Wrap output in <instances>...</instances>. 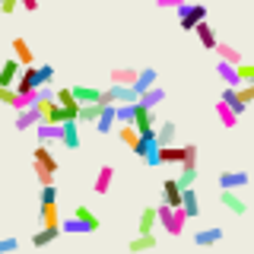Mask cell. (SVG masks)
Here are the masks:
<instances>
[{"mask_svg": "<svg viewBox=\"0 0 254 254\" xmlns=\"http://www.w3.org/2000/svg\"><path fill=\"white\" fill-rule=\"evenodd\" d=\"M127 248L130 251H153L156 248V235L153 232H137V238H130Z\"/></svg>", "mask_w": 254, "mask_h": 254, "instance_id": "obj_28", "label": "cell"}, {"mask_svg": "<svg viewBox=\"0 0 254 254\" xmlns=\"http://www.w3.org/2000/svg\"><path fill=\"white\" fill-rule=\"evenodd\" d=\"M111 83H121V86H133V79H137V70L130 67H111Z\"/></svg>", "mask_w": 254, "mask_h": 254, "instance_id": "obj_29", "label": "cell"}, {"mask_svg": "<svg viewBox=\"0 0 254 254\" xmlns=\"http://www.w3.org/2000/svg\"><path fill=\"white\" fill-rule=\"evenodd\" d=\"M133 153H137L146 165H162L159 162V143H156V133H140L137 143H133Z\"/></svg>", "mask_w": 254, "mask_h": 254, "instance_id": "obj_3", "label": "cell"}, {"mask_svg": "<svg viewBox=\"0 0 254 254\" xmlns=\"http://www.w3.org/2000/svg\"><path fill=\"white\" fill-rule=\"evenodd\" d=\"M13 58L22 64V67H29V64H35L32 58V48L26 45V38H13Z\"/></svg>", "mask_w": 254, "mask_h": 254, "instance_id": "obj_23", "label": "cell"}, {"mask_svg": "<svg viewBox=\"0 0 254 254\" xmlns=\"http://www.w3.org/2000/svg\"><path fill=\"white\" fill-rule=\"evenodd\" d=\"M194 181H197V156H188L181 162V175L175 178V185L185 190V188H194Z\"/></svg>", "mask_w": 254, "mask_h": 254, "instance_id": "obj_8", "label": "cell"}, {"mask_svg": "<svg viewBox=\"0 0 254 254\" xmlns=\"http://www.w3.org/2000/svg\"><path fill=\"white\" fill-rule=\"evenodd\" d=\"M200 19H206V6L203 3H188V0H185V3L178 6V26L185 32H190Z\"/></svg>", "mask_w": 254, "mask_h": 254, "instance_id": "obj_5", "label": "cell"}, {"mask_svg": "<svg viewBox=\"0 0 254 254\" xmlns=\"http://www.w3.org/2000/svg\"><path fill=\"white\" fill-rule=\"evenodd\" d=\"M235 70L242 83H254V64H235Z\"/></svg>", "mask_w": 254, "mask_h": 254, "instance_id": "obj_40", "label": "cell"}, {"mask_svg": "<svg viewBox=\"0 0 254 254\" xmlns=\"http://www.w3.org/2000/svg\"><path fill=\"white\" fill-rule=\"evenodd\" d=\"M222 206H226L229 213H235V216H245V213H248V203H245L232 188H222Z\"/></svg>", "mask_w": 254, "mask_h": 254, "instance_id": "obj_11", "label": "cell"}, {"mask_svg": "<svg viewBox=\"0 0 254 254\" xmlns=\"http://www.w3.org/2000/svg\"><path fill=\"white\" fill-rule=\"evenodd\" d=\"M19 70H22L19 61H16V58H6L3 64H0V86H13L16 76H19Z\"/></svg>", "mask_w": 254, "mask_h": 254, "instance_id": "obj_12", "label": "cell"}, {"mask_svg": "<svg viewBox=\"0 0 254 254\" xmlns=\"http://www.w3.org/2000/svg\"><path fill=\"white\" fill-rule=\"evenodd\" d=\"M58 235H61V226H42V232L32 235V245H35V248H45V245H51Z\"/></svg>", "mask_w": 254, "mask_h": 254, "instance_id": "obj_24", "label": "cell"}, {"mask_svg": "<svg viewBox=\"0 0 254 254\" xmlns=\"http://www.w3.org/2000/svg\"><path fill=\"white\" fill-rule=\"evenodd\" d=\"M175 133H178V127H175L172 121L159 124V127H156V143H159V146H165V143H175Z\"/></svg>", "mask_w": 254, "mask_h": 254, "instance_id": "obj_33", "label": "cell"}, {"mask_svg": "<svg viewBox=\"0 0 254 254\" xmlns=\"http://www.w3.org/2000/svg\"><path fill=\"white\" fill-rule=\"evenodd\" d=\"M61 232H70V235H76V232H89V226H86L83 219L70 216V219H61Z\"/></svg>", "mask_w": 254, "mask_h": 254, "instance_id": "obj_37", "label": "cell"}, {"mask_svg": "<svg viewBox=\"0 0 254 254\" xmlns=\"http://www.w3.org/2000/svg\"><path fill=\"white\" fill-rule=\"evenodd\" d=\"M102 102H105V105H124V102H137V89H133V86L111 83L108 89H102Z\"/></svg>", "mask_w": 254, "mask_h": 254, "instance_id": "obj_6", "label": "cell"}, {"mask_svg": "<svg viewBox=\"0 0 254 254\" xmlns=\"http://www.w3.org/2000/svg\"><path fill=\"white\" fill-rule=\"evenodd\" d=\"M133 127H137V133H156V115H153V108H146V105H137L133 102Z\"/></svg>", "mask_w": 254, "mask_h": 254, "instance_id": "obj_7", "label": "cell"}, {"mask_svg": "<svg viewBox=\"0 0 254 254\" xmlns=\"http://www.w3.org/2000/svg\"><path fill=\"white\" fill-rule=\"evenodd\" d=\"M159 102H165V89H162V86H149V89H143V92H137V105L156 108Z\"/></svg>", "mask_w": 254, "mask_h": 254, "instance_id": "obj_13", "label": "cell"}, {"mask_svg": "<svg viewBox=\"0 0 254 254\" xmlns=\"http://www.w3.org/2000/svg\"><path fill=\"white\" fill-rule=\"evenodd\" d=\"M181 210H185L188 219H194L197 213H200V200H197L194 188H185V190H181Z\"/></svg>", "mask_w": 254, "mask_h": 254, "instance_id": "obj_18", "label": "cell"}, {"mask_svg": "<svg viewBox=\"0 0 254 254\" xmlns=\"http://www.w3.org/2000/svg\"><path fill=\"white\" fill-rule=\"evenodd\" d=\"M111 178H115V169H111V165H102L99 175H95V181H92V190H95V194H108Z\"/></svg>", "mask_w": 254, "mask_h": 254, "instance_id": "obj_20", "label": "cell"}, {"mask_svg": "<svg viewBox=\"0 0 254 254\" xmlns=\"http://www.w3.org/2000/svg\"><path fill=\"white\" fill-rule=\"evenodd\" d=\"M181 3H185V0H156V6H159V10H178Z\"/></svg>", "mask_w": 254, "mask_h": 254, "instance_id": "obj_44", "label": "cell"}, {"mask_svg": "<svg viewBox=\"0 0 254 254\" xmlns=\"http://www.w3.org/2000/svg\"><path fill=\"white\" fill-rule=\"evenodd\" d=\"M19 3H22V6H26V10H29V13H32V10H38V0H19Z\"/></svg>", "mask_w": 254, "mask_h": 254, "instance_id": "obj_46", "label": "cell"}, {"mask_svg": "<svg viewBox=\"0 0 254 254\" xmlns=\"http://www.w3.org/2000/svg\"><path fill=\"white\" fill-rule=\"evenodd\" d=\"M19 248V238H0V254H10Z\"/></svg>", "mask_w": 254, "mask_h": 254, "instance_id": "obj_42", "label": "cell"}, {"mask_svg": "<svg viewBox=\"0 0 254 254\" xmlns=\"http://www.w3.org/2000/svg\"><path fill=\"white\" fill-rule=\"evenodd\" d=\"M188 156H197V146H194V143H188V146H175V143L159 146V162H162V165H181Z\"/></svg>", "mask_w": 254, "mask_h": 254, "instance_id": "obj_4", "label": "cell"}, {"mask_svg": "<svg viewBox=\"0 0 254 254\" xmlns=\"http://www.w3.org/2000/svg\"><path fill=\"white\" fill-rule=\"evenodd\" d=\"M32 159H35L38 165H45L48 172H58V159H54V153L48 149V143H38L35 153H32Z\"/></svg>", "mask_w": 254, "mask_h": 254, "instance_id": "obj_17", "label": "cell"}, {"mask_svg": "<svg viewBox=\"0 0 254 254\" xmlns=\"http://www.w3.org/2000/svg\"><path fill=\"white\" fill-rule=\"evenodd\" d=\"M156 70L153 67H146V70H137V79H133V89L143 92V89H149V86H156Z\"/></svg>", "mask_w": 254, "mask_h": 254, "instance_id": "obj_30", "label": "cell"}, {"mask_svg": "<svg viewBox=\"0 0 254 254\" xmlns=\"http://www.w3.org/2000/svg\"><path fill=\"white\" fill-rule=\"evenodd\" d=\"M61 143L67 149H79V127H76V121H64L61 124Z\"/></svg>", "mask_w": 254, "mask_h": 254, "instance_id": "obj_15", "label": "cell"}, {"mask_svg": "<svg viewBox=\"0 0 254 254\" xmlns=\"http://www.w3.org/2000/svg\"><path fill=\"white\" fill-rule=\"evenodd\" d=\"M73 216H76V219H83V222H86V226H89V232H95V229H99V226H102V222H99V216H95V213L89 210V206H83V203H76V210H73Z\"/></svg>", "mask_w": 254, "mask_h": 254, "instance_id": "obj_31", "label": "cell"}, {"mask_svg": "<svg viewBox=\"0 0 254 254\" xmlns=\"http://www.w3.org/2000/svg\"><path fill=\"white\" fill-rule=\"evenodd\" d=\"M251 185V175L248 172H222L219 175V188H232V190H238V188H248Z\"/></svg>", "mask_w": 254, "mask_h": 254, "instance_id": "obj_10", "label": "cell"}, {"mask_svg": "<svg viewBox=\"0 0 254 254\" xmlns=\"http://www.w3.org/2000/svg\"><path fill=\"white\" fill-rule=\"evenodd\" d=\"M118 137H121L127 146H133L140 133H137V127H133V124H118Z\"/></svg>", "mask_w": 254, "mask_h": 254, "instance_id": "obj_39", "label": "cell"}, {"mask_svg": "<svg viewBox=\"0 0 254 254\" xmlns=\"http://www.w3.org/2000/svg\"><path fill=\"white\" fill-rule=\"evenodd\" d=\"M99 111H102V102H89V105H79V115H76V121H86V124H92L95 118H99Z\"/></svg>", "mask_w": 254, "mask_h": 254, "instance_id": "obj_35", "label": "cell"}, {"mask_svg": "<svg viewBox=\"0 0 254 254\" xmlns=\"http://www.w3.org/2000/svg\"><path fill=\"white\" fill-rule=\"evenodd\" d=\"M216 73H219V79L226 86H242V79H238V70H235V64H229V61H219L216 64Z\"/></svg>", "mask_w": 254, "mask_h": 254, "instance_id": "obj_22", "label": "cell"}, {"mask_svg": "<svg viewBox=\"0 0 254 254\" xmlns=\"http://www.w3.org/2000/svg\"><path fill=\"white\" fill-rule=\"evenodd\" d=\"M219 99H222V102H226V105H229V108H232V111H235V115H245V108H248V105H245V102H242V99H238V92H235V86H226V89H222V95H219Z\"/></svg>", "mask_w": 254, "mask_h": 254, "instance_id": "obj_27", "label": "cell"}, {"mask_svg": "<svg viewBox=\"0 0 254 254\" xmlns=\"http://www.w3.org/2000/svg\"><path fill=\"white\" fill-rule=\"evenodd\" d=\"M35 175H38V181H42V185H51V181H54V172H48L45 165H38V162H35Z\"/></svg>", "mask_w": 254, "mask_h": 254, "instance_id": "obj_41", "label": "cell"}, {"mask_svg": "<svg viewBox=\"0 0 254 254\" xmlns=\"http://www.w3.org/2000/svg\"><path fill=\"white\" fill-rule=\"evenodd\" d=\"M38 121H42V115L35 111V105H29V108H19V111H16V130H29V127H35Z\"/></svg>", "mask_w": 254, "mask_h": 254, "instance_id": "obj_14", "label": "cell"}, {"mask_svg": "<svg viewBox=\"0 0 254 254\" xmlns=\"http://www.w3.org/2000/svg\"><path fill=\"white\" fill-rule=\"evenodd\" d=\"M219 242H222V229H200L194 235V245H200V248H210V245H219Z\"/></svg>", "mask_w": 254, "mask_h": 254, "instance_id": "obj_25", "label": "cell"}, {"mask_svg": "<svg viewBox=\"0 0 254 254\" xmlns=\"http://www.w3.org/2000/svg\"><path fill=\"white\" fill-rule=\"evenodd\" d=\"M162 203L181 206V188L175 185V178H165V181H162Z\"/></svg>", "mask_w": 254, "mask_h": 254, "instance_id": "obj_21", "label": "cell"}, {"mask_svg": "<svg viewBox=\"0 0 254 254\" xmlns=\"http://www.w3.org/2000/svg\"><path fill=\"white\" fill-rule=\"evenodd\" d=\"M54 99H58L61 102V105H73V92H70V89H58V92H54Z\"/></svg>", "mask_w": 254, "mask_h": 254, "instance_id": "obj_43", "label": "cell"}, {"mask_svg": "<svg viewBox=\"0 0 254 254\" xmlns=\"http://www.w3.org/2000/svg\"><path fill=\"white\" fill-rule=\"evenodd\" d=\"M38 143H48V140H61V124H51V121H38Z\"/></svg>", "mask_w": 254, "mask_h": 254, "instance_id": "obj_26", "label": "cell"}, {"mask_svg": "<svg viewBox=\"0 0 254 254\" xmlns=\"http://www.w3.org/2000/svg\"><path fill=\"white\" fill-rule=\"evenodd\" d=\"M190 32H194V35L200 38V45L206 48V51H213V48H216V35H213V26H206V19H200Z\"/></svg>", "mask_w": 254, "mask_h": 254, "instance_id": "obj_19", "label": "cell"}, {"mask_svg": "<svg viewBox=\"0 0 254 254\" xmlns=\"http://www.w3.org/2000/svg\"><path fill=\"white\" fill-rule=\"evenodd\" d=\"M156 222H159V226H162L169 235H181V232H185L188 216H185V210H181V206L162 203V206H156Z\"/></svg>", "mask_w": 254, "mask_h": 254, "instance_id": "obj_2", "label": "cell"}, {"mask_svg": "<svg viewBox=\"0 0 254 254\" xmlns=\"http://www.w3.org/2000/svg\"><path fill=\"white\" fill-rule=\"evenodd\" d=\"M216 118H219V124H222V127H235V121H238V115H235V111L229 108L222 99L216 102Z\"/></svg>", "mask_w": 254, "mask_h": 254, "instance_id": "obj_34", "label": "cell"}, {"mask_svg": "<svg viewBox=\"0 0 254 254\" xmlns=\"http://www.w3.org/2000/svg\"><path fill=\"white\" fill-rule=\"evenodd\" d=\"M51 79H54V67H51V64H45V67H35V64H29L26 70H19V76H16L13 89H16V92L38 89L42 83H51Z\"/></svg>", "mask_w": 254, "mask_h": 254, "instance_id": "obj_1", "label": "cell"}, {"mask_svg": "<svg viewBox=\"0 0 254 254\" xmlns=\"http://www.w3.org/2000/svg\"><path fill=\"white\" fill-rule=\"evenodd\" d=\"M16 6H19V0H0V13H16Z\"/></svg>", "mask_w": 254, "mask_h": 254, "instance_id": "obj_45", "label": "cell"}, {"mask_svg": "<svg viewBox=\"0 0 254 254\" xmlns=\"http://www.w3.org/2000/svg\"><path fill=\"white\" fill-rule=\"evenodd\" d=\"M115 105H105V102H102V111H99V118H95V121H92V127H95V130H99V133H111V130H115Z\"/></svg>", "mask_w": 254, "mask_h": 254, "instance_id": "obj_9", "label": "cell"}, {"mask_svg": "<svg viewBox=\"0 0 254 254\" xmlns=\"http://www.w3.org/2000/svg\"><path fill=\"white\" fill-rule=\"evenodd\" d=\"M70 92H73V99L79 102V105L102 102V89H95V86H70Z\"/></svg>", "mask_w": 254, "mask_h": 254, "instance_id": "obj_16", "label": "cell"}, {"mask_svg": "<svg viewBox=\"0 0 254 254\" xmlns=\"http://www.w3.org/2000/svg\"><path fill=\"white\" fill-rule=\"evenodd\" d=\"M153 226H156V210L146 206V210L140 213V219H137V232H153Z\"/></svg>", "mask_w": 254, "mask_h": 254, "instance_id": "obj_36", "label": "cell"}, {"mask_svg": "<svg viewBox=\"0 0 254 254\" xmlns=\"http://www.w3.org/2000/svg\"><path fill=\"white\" fill-rule=\"evenodd\" d=\"M115 121H118V124H130V121H133V102L115 105Z\"/></svg>", "mask_w": 254, "mask_h": 254, "instance_id": "obj_38", "label": "cell"}, {"mask_svg": "<svg viewBox=\"0 0 254 254\" xmlns=\"http://www.w3.org/2000/svg\"><path fill=\"white\" fill-rule=\"evenodd\" d=\"M213 51H219V61H229V64H242V51H235L229 42H216Z\"/></svg>", "mask_w": 254, "mask_h": 254, "instance_id": "obj_32", "label": "cell"}]
</instances>
